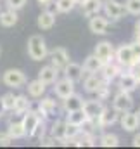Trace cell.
Masks as SVG:
<instances>
[{
    "instance_id": "1",
    "label": "cell",
    "mask_w": 140,
    "mask_h": 149,
    "mask_svg": "<svg viewBox=\"0 0 140 149\" xmlns=\"http://www.w3.org/2000/svg\"><path fill=\"white\" fill-rule=\"evenodd\" d=\"M28 56L33 61H43V59H47L49 49H47L45 40L40 37V35L30 37V40H28Z\"/></svg>"
},
{
    "instance_id": "2",
    "label": "cell",
    "mask_w": 140,
    "mask_h": 149,
    "mask_svg": "<svg viewBox=\"0 0 140 149\" xmlns=\"http://www.w3.org/2000/svg\"><path fill=\"white\" fill-rule=\"evenodd\" d=\"M21 123H23V127H24L26 135H28V137H33V135H36V134L42 130V114L38 111L28 109V111L23 114Z\"/></svg>"
},
{
    "instance_id": "3",
    "label": "cell",
    "mask_w": 140,
    "mask_h": 149,
    "mask_svg": "<svg viewBox=\"0 0 140 149\" xmlns=\"http://www.w3.org/2000/svg\"><path fill=\"white\" fill-rule=\"evenodd\" d=\"M2 81L7 87H10V88H21L23 85H26L28 80H26L24 71L16 70V68H10V70H7L5 73L2 74Z\"/></svg>"
},
{
    "instance_id": "4",
    "label": "cell",
    "mask_w": 140,
    "mask_h": 149,
    "mask_svg": "<svg viewBox=\"0 0 140 149\" xmlns=\"http://www.w3.org/2000/svg\"><path fill=\"white\" fill-rule=\"evenodd\" d=\"M102 10H104L105 17H109L112 21L121 19L125 16V12H126L125 5L121 2H118V0H102Z\"/></svg>"
},
{
    "instance_id": "5",
    "label": "cell",
    "mask_w": 140,
    "mask_h": 149,
    "mask_svg": "<svg viewBox=\"0 0 140 149\" xmlns=\"http://www.w3.org/2000/svg\"><path fill=\"white\" fill-rule=\"evenodd\" d=\"M114 59L119 66H126L130 68L132 64H135V57H133V52H132V47L130 43H123L119 45L116 50H114Z\"/></svg>"
},
{
    "instance_id": "6",
    "label": "cell",
    "mask_w": 140,
    "mask_h": 149,
    "mask_svg": "<svg viewBox=\"0 0 140 149\" xmlns=\"http://www.w3.org/2000/svg\"><path fill=\"white\" fill-rule=\"evenodd\" d=\"M112 108L118 113H125L130 111L133 108V97L130 95V92H125V90H119L114 99H112Z\"/></svg>"
},
{
    "instance_id": "7",
    "label": "cell",
    "mask_w": 140,
    "mask_h": 149,
    "mask_svg": "<svg viewBox=\"0 0 140 149\" xmlns=\"http://www.w3.org/2000/svg\"><path fill=\"white\" fill-rule=\"evenodd\" d=\"M49 57H50L52 66H55L59 71L64 70V66L69 63V54H68V50L62 49V47H55V49H52V50L49 52Z\"/></svg>"
},
{
    "instance_id": "8",
    "label": "cell",
    "mask_w": 140,
    "mask_h": 149,
    "mask_svg": "<svg viewBox=\"0 0 140 149\" xmlns=\"http://www.w3.org/2000/svg\"><path fill=\"white\" fill-rule=\"evenodd\" d=\"M121 127L125 132H135L137 128L140 127V113H135V111H125L121 113Z\"/></svg>"
},
{
    "instance_id": "9",
    "label": "cell",
    "mask_w": 140,
    "mask_h": 149,
    "mask_svg": "<svg viewBox=\"0 0 140 149\" xmlns=\"http://www.w3.org/2000/svg\"><path fill=\"white\" fill-rule=\"evenodd\" d=\"M54 92H55V95L59 97V99H66V97H69L71 94L74 92V81L69 80L68 76H64L62 80H57L55 81V87H54Z\"/></svg>"
},
{
    "instance_id": "10",
    "label": "cell",
    "mask_w": 140,
    "mask_h": 149,
    "mask_svg": "<svg viewBox=\"0 0 140 149\" xmlns=\"http://www.w3.org/2000/svg\"><path fill=\"white\" fill-rule=\"evenodd\" d=\"M118 111L112 108H104L102 111H100V114L97 116V127L99 128H105V127H111V125H114L116 121H118Z\"/></svg>"
},
{
    "instance_id": "11",
    "label": "cell",
    "mask_w": 140,
    "mask_h": 149,
    "mask_svg": "<svg viewBox=\"0 0 140 149\" xmlns=\"http://www.w3.org/2000/svg\"><path fill=\"white\" fill-rule=\"evenodd\" d=\"M88 28H90V31L95 33V35H104V33H107V28H109V19H107L105 16L95 14V16L90 17Z\"/></svg>"
},
{
    "instance_id": "12",
    "label": "cell",
    "mask_w": 140,
    "mask_h": 149,
    "mask_svg": "<svg viewBox=\"0 0 140 149\" xmlns=\"http://www.w3.org/2000/svg\"><path fill=\"white\" fill-rule=\"evenodd\" d=\"M94 54H95L99 59H102L104 63H109V61H112V57H114V47H112V43L107 42V40L99 42V43L95 45Z\"/></svg>"
},
{
    "instance_id": "13",
    "label": "cell",
    "mask_w": 140,
    "mask_h": 149,
    "mask_svg": "<svg viewBox=\"0 0 140 149\" xmlns=\"http://www.w3.org/2000/svg\"><path fill=\"white\" fill-rule=\"evenodd\" d=\"M104 109V104L100 99H92V101H85L83 102V111L87 114V118L97 120V116L100 114V111Z\"/></svg>"
},
{
    "instance_id": "14",
    "label": "cell",
    "mask_w": 140,
    "mask_h": 149,
    "mask_svg": "<svg viewBox=\"0 0 140 149\" xmlns=\"http://www.w3.org/2000/svg\"><path fill=\"white\" fill-rule=\"evenodd\" d=\"M38 113H40L43 118H54V114L57 113V102H55L52 97L42 99L40 104H38Z\"/></svg>"
},
{
    "instance_id": "15",
    "label": "cell",
    "mask_w": 140,
    "mask_h": 149,
    "mask_svg": "<svg viewBox=\"0 0 140 149\" xmlns=\"http://www.w3.org/2000/svg\"><path fill=\"white\" fill-rule=\"evenodd\" d=\"M119 90H125V92H133L137 87H139V81L135 78V74L132 71L128 73H119Z\"/></svg>"
},
{
    "instance_id": "16",
    "label": "cell",
    "mask_w": 140,
    "mask_h": 149,
    "mask_svg": "<svg viewBox=\"0 0 140 149\" xmlns=\"http://www.w3.org/2000/svg\"><path fill=\"white\" fill-rule=\"evenodd\" d=\"M38 78L45 83V85H52V83H55L57 81V78H59V70L55 68V66H45V68H42L40 71H38Z\"/></svg>"
},
{
    "instance_id": "17",
    "label": "cell",
    "mask_w": 140,
    "mask_h": 149,
    "mask_svg": "<svg viewBox=\"0 0 140 149\" xmlns=\"http://www.w3.org/2000/svg\"><path fill=\"white\" fill-rule=\"evenodd\" d=\"M64 74L69 78V80H73L74 83L76 81H80L81 78H83V74H85V71H83V66L81 64H78V63H73V61H69L66 66H64Z\"/></svg>"
},
{
    "instance_id": "18",
    "label": "cell",
    "mask_w": 140,
    "mask_h": 149,
    "mask_svg": "<svg viewBox=\"0 0 140 149\" xmlns=\"http://www.w3.org/2000/svg\"><path fill=\"white\" fill-rule=\"evenodd\" d=\"M102 83H104V80H102L97 73H88V76H87L85 81H83V88H85V92H88V94H95V92L100 88Z\"/></svg>"
},
{
    "instance_id": "19",
    "label": "cell",
    "mask_w": 140,
    "mask_h": 149,
    "mask_svg": "<svg viewBox=\"0 0 140 149\" xmlns=\"http://www.w3.org/2000/svg\"><path fill=\"white\" fill-rule=\"evenodd\" d=\"M102 10V0H85L81 3V14L85 17H92Z\"/></svg>"
},
{
    "instance_id": "20",
    "label": "cell",
    "mask_w": 140,
    "mask_h": 149,
    "mask_svg": "<svg viewBox=\"0 0 140 149\" xmlns=\"http://www.w3.org/2000/svg\"><path fill=\"white\" fill-rule=\"evenodd\" d=\"M100 73H102V80H105V81H112L116 76H119L121 68H119V64H114L112 61H109V63H104V64H102Z\"/></svg>"
},
{
    "instance_id": "21",
    "label": "cell",
    "mask_w": 140,
    "mask_h": 149,
    "mask_svg": "<svg viewBox=\"0 0 140 149\" xmlns=\"http://www.w3.org/2000/svg\"><path fill=\"white\" fill-rule=\"evenodd\" d=\"M102 64H104V61L99 59L95 54H92V56H88V57L85 59V63H83V71H85V73H97V71H100Z\"/></svg>"
},
{
    "instance_id": "22",
    "label": "cell",
    "mask_w": 140,
    "mask_h": 149,
    "mask_svg": "<svg viewBox=\"0 0 140 149\" xmlns=\"http://www.w3.org/2000/svg\"><path fill=\"white\" fill-rule=\"evenodd\" d=\"M17 19H19V16H17V10H14V9H7V10L0 12V24L3 28H12L17 23Z\"/></svg>"
},
{
    "instance_id": "23",
    "label": "cell",
    "mask_w": 140,
    "mask_h": 149,
    "mask_svg": "<svg viewBox=\"0 0 140 149\" xmlns=\"http://www.w3.org/2000/svg\"><path fill=\"white\" fill-rule=\"evenodd\" d=\"M83 102H85V99L81 97V95H78V94H71L69 97H66L64 99V109L69 113V111H76V109H81L83 108Z\"/></svg>"
},
{
    "instance_id": "24",
    "label": "cell",
    "mask_w": 140,
    "mask_h": 149,
    "mask_svg": "<svg viewBox=\"0 0 140 149\" xmlns=\"http://www.w3.org/2000/svg\"><path fill=\"white\" fill-rule=\"evenodd\" d=\"M45 90H47V85H45L40 78L28 83V94H30V97L38 99V97H42V95L45 94Z\"/></svg>"
},
{
    "instance_id": "25",
    "label": "cell",
    "mask_w": 140,
    "mask_h": 149,
    "mask_svg": "<svg viewBox=\"0 0 140 149\" xmlns=\"http://www.w3.org/2000/svg\"><path fill=\"white\" fill-rule=\"evenodd\" d=\"M36 24H38V28H42V30H52L54 24H55V16L50 14V12H47V10H43V12L38 16Z\"/></svg>"
},
{
    "instance_id": "26",
    "label": "cell",
    "mask_w": 140,
    "mask_h": 149,
    "mask_svg": "<svg viewBox=\"0 0 140 149\" xmlns=\"http://www.w3.org/2000/svg\"><path fill=\"white\" fill-rule=\"evenodd\" d=\"M30 108H31V102H30V99L26 95H16L14 108H12V111L16 113V114H24Z\"/></svg>"
},
{
    "instance_id": "27",
    "label": "cell",
    "mask_w": 140,
    "mask_h": 149,
    "mask_svg": "<svg viewBox=\"0 0 140 149\" xmlns=\"http://www.w3.org/2000/svg\"><path fill=\"white\" fill-rule=\"evenodd\" d=\"M7 134L10 135V139L12 141H16V139H23V137H26V132H24V127H23V123L21 121H14V123H10L9 125V128H7Z\"/></svg>"
},
{
    "instance_id": "28",
    "label": "cell",
    "mask_w": 140,
    "mask_h": 149,
    "mask_svg": "<svg viewBox=\"0 0 140 149\" xmlns=\"http://www.w3.org/2000/svg\"><path fill=\"white\" fill-rule=\"evenodd\" d=\"M64 132H66V121H62V120H57L54 125H52V128H50V135L55 139V141H62V139H66V135H64Z\"/></svg>"
},
{
    "instance_id": "29",
    "label": "cell",
    "mask_w": 140,
    "mask_h": 149,
    "mask_svg": "<svg viewBox=\"0 0 140 149\" xmlns=\"http://www.w3.org/2000/svg\"><path fill=\"white\" fill-rule=\"evenodd\" d=\"M99 144L102 148H116L119 146V137L116 134H102L99 139Z\"/></svg>"
},
{
    "instance_id": "30",
    "label": "cell",
    "mask_w": 140,
    "mask_h": 149,
    "mask_svg": "<svg viewBox=\"0 0 140 149\" xmlns=\"http://www.w3.org/2000/svg\"><path fill=\"white\" fill-rule=\"evenodd\" d=\"M85 120H87V114H85V111H83V108H81V109H76V111H69L68 113V118H66L68 123H71V125H78V127H80Z\"/></svg>"
},
{
    "instance_id": "31",
    "label": "cell",
    "mask_w": 140,
    "mask_h": 149,
    "mask_svg": "<svg viewBox=\"0 0 140 149\" xmlns=\"http://www.w3.org/2000/svg\"><path fill=\"white\" fill-rule=\"evenodd\" d=\"M125 9L132 16H140V0H126L125 2Z\"/></svg>"
},
{
    "instance_id": "32",
    "label": "cell",
    "mask_w": 140,
    "mask_h": 149,
    "mask_svg": "<svg viewBox=\"0 0 140 149\" xmlns=\"http://www.w3.org/2000/svg\"><path fill=\"white\" fill-rule=\"evenodd\" d=\"M55 3H57V9H59V12H71L74 7H76V2L74 0H55Z\"/></svg>"
},
{
    "instance_id": "33",
    "label": "cell",
    "mask_w": 140,
    "mask_h": 149,
    "mask_svg": "<svg viewBox=\"0 0 140 149\" xmlns=\"http://www.w3.org/2000/svg\"><path fill=\"white\" fill-rule=\"evenodd\" d=\"M64 135H66V139H76L80 135V127L78 125H71V123L66 121V132H64Z\"/></svg>"
},
{
    "instance_id": "34",
    "label": "cell",
    "mask_w": 140,
    "mask_h": 149,
    "mask_svg": "<svg viewBox=\"0 0 140 149\" xmlns=\"http://www.w3.org/2000/svg\"><path fill=\"white\" fill-rule=\"evenodd\" d=\"M2 101H3V106H5V111H12L14 108V101H16V95L12 92H7L2 95Z\"/></svg>"
},
{
    "instance_id": "35",
    "label": "cell",
    "mask_w": 140,
    "mask_h": 149,
    "mask_svg": "<svg viewBox=\"0 0 140 149\" xmlns=\"http://www.w3.org/2000/svg\"><path fill=\"white\" fill-rule=\"evenodd\" d=\"M28 0H5V5L7 9H14V10H21L24 5H26Z\"/></svg>"
},
{
    "instance_id": "36",
    "label": "cell",
    "mask_w": 140,
    "mask_h": 149,
    "mask_svg": "<svg viewBox=\"0 0 140 149\" xmlns=\"http://www.w3.org/2000/svg\"><path fill=\"white\" fill-rule=\"evenodd\" d=\"M130 47H132V52H133L135 63H139V61H140V42H139V40L132 42V43H130Z\"/></svg>"
},
{
    "instance_id": "37",
    "label": "cell",
    "mask_w": 140,
    "mask_h": 149,
    "mask_svg": "<svg viewBox=\"0 0 140 149\" xmlns=\"http://www.w3.org/2000/svg\"><path fill=\"white\" fill-rule=\"evenodd\" d=\"M43 7H45V10H47V12H50V14H54V16H57V14H59L57 3H55L54 0H50V2H49V3H45Z\"/></svg>"
},
{
    "instance_id": "38",
    "label": "cell",
    "mask_w": 140,
    "mask_h": 149,
    "mask_svg": "<svg viewBox=\"0 0 140 149\" xmlns=\"http://www.w3.org/2000/svg\"><path fill=\"white\" fill-rule=\"evenodd\" d=\"M12 144V139L7 132H2L0 134V146H10Z\"/></svg>"
},
{
    "instance_id": "39",
    "label": "cell",
    "mask_w": 140,
    "mask_h": 149,
    "mask_svg": "<svg viewBox=\"0 0 140 149\" xmlns=\"http://www.w3.org/2000/svg\"><path fill=\"white\" fill-rule=\"evenodd\" d=\"M130 71H132V73L135 74L137 81L140 83V61H139V63H135V64H132V66H130Z\"/></svg>"
},
{
    "instance_id": "40",
    "label": "cell",
    "mask_w": 140,
    "mask_h": 149,
    "mask_svg": "<svg viewBox=\"0 0 140 149\" xmlns=\"http://www.w3.org/2000/svg\"><path fill=\"white\" fill-rule=\"evenodd\" d=\"M133 146H135V148H140V134H137V135L133 137Z\"/></svg>"
},
{
    "instance_id": "41",
    "label": "cell",
    "mask_w": 140,
    "mask_h": 149,
    "mask_svg": "<svg viewBox=\"0 0 140 149\" xmlns=\"http://www.w3.org/2000/svg\"><path fill=\"white\" fill-rule=\"evenodd\" d=\"M5 113V106H3V101H2V97H0V116Z\"/></svg>"
},
{
    "instance_id": "42",
    "label": "cell",
    "mask_w": 140,
    "mask_h": 149,
    "mask_svg": "<svg viewBox=\"0 0 140 149\" xmlns=\"http://www.w3.org/2000/svg\"><path fill=\"white\" fill-rule=\"evenodd\" d=\"M36 2H38V3H40V5H45V3H49V2H50V0H36Z\"/></svg>"
},
{
    "instance_id": "43",
    "label": "cell",
    "mask_w": 140,
    "mask_h": 149,
    "mask_svg": "<svg viewBox=\"0 0 140 149\" xmlns=\"http://www.w3.org/2000/svg\"><path fill=\"white\" fill-rule=\"evenodd\" d=\"M135 30H137V33H140V21H137V24H135Z\"/></svg>"
},
{
    "instance_id": "44",
    "label": "cell",
    "mask_w": 140,
    "mask_h": 149,
    "mask_svg": "<svg viewBox=\"0 0 140 149\" xmlns=\"http://www.w3.org/2000/svg\"><path fill=\"white\" fill-rule=\"evenodd\" d=\"M74 2H76V5H81V3H83L85 0H74Z\"/></svg>"
},
{
    "instance_id": "45",
    "label": "cell",
    "mask_w": 140,
    "mask_h": 149,
    "mask_svg": "<svg viewBox=\"0 0 140 149\" xmlns=\"http://www.w3.org/2000/svg\"><path fill=\"white\" fill-rule=\"evenodd\" d=\"M139 113H140V111H139Z\"/></svg>"
}]
</instances>
